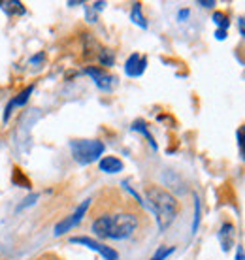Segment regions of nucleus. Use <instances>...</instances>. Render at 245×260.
<instances>
[{
    "label": "nucleus",
    "mask_w": 245,
    "mask_h": 260,
    "mask_svg": "<svg viewBox=\"0 0 245 260\" xmlns=\"http://www.w3.org/2000/svg\"><path fill=\"white\" fill-rule=\"evenodd\" d=\"M143 213L125 200L119 204H110L102 213H95L90 230L102 240H127L142 226Z\"/></svg>",
    "instance_id": "f257e3e1"
},
{
    "label": "nucleus",
    "mask_w": 245,
    "mask_h": 260,
    "mask_svg": "<svg viewBox=\"0 0 245 260\" xmlns=\"http://www.w3.org/2000/svg\"><path fill=\"white\" fill-rule=\"evenodd\" d=\"M145 198L149 202V208L153 209V213L157 217L159 230L164 232L179 213V202L170 190H166L161 185H147L145 187Z\"/></svg>",
    "instance_id": "f03ea898"
},
{
    "label": "nucleus",
    "mask_w": 245,
    "mask_h": 260,
    "mask_svg": "<svg viewBox=\"0 0 245 260\" xmlns=\"http://www.w3.org/2000/svg\"><path fill=\"white\" fill-rule=\"evenodd\" d=\"M70 149L76 162L90 164L102 156L106 145L100 140H72Z\"/></svg>",
    "instance_id": "7ed1b4c3"
},
{
    "label": "nucleus",
    "mask_w": 245,
    "mask_h": 260,
    "mask_svg": "<svg viewBox=\"0 0 245 260\" xmlns=\"http://www.w3.org/2000/svg\"><path fill=\"white\" fill-rule=\"evenodd\" d=\"M70 243H79V245H85L89 247L90 251H97L98 254H102L106 260H119V253H117L113 247H108L100 241L93 240V238H87V236H78V238H70Z\"/></svg>",
    "instance_id": "20e7f679"
},
{
    "label": "nucleus",
    "mask_w": 245,
    "mask_h": 260,
    "mask_svg": "<svg viewBox=\"0 0 245 260\" xmlns=\"http://www.w3.org/2000/svg\"><path fill=\"white\" fill-rule=\"evenodd\" d=\"M89 208H90V200H85L83 204H79L78 209H76V211H74L70 217L63 219V221H60L57 226H55V236H63V234H66V232H70L74 226H78L79 222H81V219L85 217V213H87V209H89Z\"/></svg>",
    "instance_id": "39448f33"
},
{
    "label": "nucleus",
    "mask_w": 245,
    "mask_h": 260,
    "mask_svg": "<svg viewBox=\"0 0 245 260\" xmlns=\"http://www.w3.org/2000/svg\"><path fill=\"white\" fill-rule=\"evenodd\" d=\"M85 74H87V76H90V78H93V81L97 83L98 89H102V91H111V89L115 87V83H117L115 76L108 74V72L104 70V68H100V66H89V68L85 70Z\"/></svg>",
    "instance_id": "423d86ee"
},
{
    "label": "nucleus",
    "mask_w": 245,
    "mask_h": 260,
    "mask_svg": "<svg viewBox=\"0 0 245 260\" xmlns=\"http://www.w3.org/2000/svg\"><path fill=\"white\" fill-rule=\"evenodd\" d=\"M145 68H147V57H143L140 53H132L125 62V74L129 78H140Z\"/></svg>",
    "instance_id": "0eeeda50"
},
{
    "label": "nucleus",
    "mask_w": 245,
    "mask_h": 260,
    "mask_svg": "<svg viewBox=\"0 0 245 260\" xmlns=\"http://www.w3.org/2000/svg\"><path fill=\"white\" fill-rule=\"evenodd\" d=\"M219 243H221V249L228 253L230 249L234 247V243H236V226H234L232 222H225L219 230Z\"/></svg>",
    "instance_id": "6e6552de"
},
{
    "label": "nucleus",
    "mask_w": 245,
    "mask_h": 260,
    "mask_svg": "<svg viewBox=\"0 0 245 260\" xmlns=\"http://www.w3.org/2000/svg\"><path fill=\"white\" fill-rule=\"evenodd\" d=\"M98 168L106 172V174H119L122 168H125V164L119 156H102L100 160H98Z\"/></svg>",
    "instance_id": "1a4fd4ad"
},
{
    "label": "nucleus",
    "mask_w": 245,
    "mask_h": 260,
    "mask_svg": "<svg viewBox=\"0 0 245 260\" xmlns=\"http://www.w3.org/2000/svg\"><path fill=\"white\" fill-rule=\"evenodd\" d=\"M33 91H34V85H28L25 91L19 92L17 96L13 98L12 102H10V104L6 106V110H4V121H8V117L12 115V110H13V108H21V106L26 104V100H28V96L33 94Z\"/></svg>",
    "instance_id": "9d476101"
},
{
    "label": "nucleus",
    "mask_w": 245,
    "mask_h": 260,
    "mask_svg": "<svg viewBox=\"0 0 245 260\" xmlns=\"http://www.w3.org/2000/svg\"><path fill=\"white\" fill-rule=\"evenodd\" d=\"M130 19H132V23H134V25L140 26V28H147V21H145V17H143L142 4H140V2H136L134 6H132V12H130Z\"/></svg>",
    "instance_id": "9b49d317"
},
{
    "label": "nucleus",
    "mask_w": 245,
    "mask_h": 260,
    "mask_svg": "<svg viewBox=\"0 0 245 260\" xmlns=\"http://www.w3.org/2000/svg\"><path fill=\"white\" fill-rule=\"evenodd\" d=\"M132 130H136V132H140V134H143V136H145V138L149 140V143H151V147H153V149H157L155 138L151 136V132L147 130V124L143 123V121H140V119H138V121H134V123H132Z\"/></svg>",
    "instance_id": "f8f14e48"
},
{
    "label": "nucleus",
    "mask_w": 245,
    "mask_h": 260,
    "mask_svg": "<svg viewBox=\"0 0 245 260\" xmlns=\"http://www.w3.org/2000/svg\"><path fill=\"white\" fill-rule=\"evenodd\" d=\"M98 60H100V64L102 66H113L115 64V53L111 51V49H100V53H98Z\"/></svg>",
    "instance_id": "ddd939ff"
},
{
    "label": "nucleus",
    "mask_w": 245,
    "mask_h": 260,
    "mask_svg": "<svg viewBox=\"0 0 245 260\" xmlns=\"http://www.w3.org/2000/svg\"><path fill=\"white\" fill-rule=\"evenodd\" d=\"M213 23L219 26V28H223V30H226V28L230 26V21H228V17H226V13H223V12L213 13Z\"/></svg>",
    "instance_id": "4468645a"
},
{
    "label": "nucleus",
    "mask_w": 245,
    "mask_h": 260,
    "mask_svg": "<svg viewBox=\"0 0 245 260\" xmlns=\"http://www.w3.org/2000/svg\"><path fill=\"white\" fill-rule=\"evenodd\" d=\"M200 226V198L194 194V221H193V234H196V230Z\"/></svg>",
    "instance_id": "2eb2a0df"
},
{
    "label": "nucleus",
    "mask_w": 245,
    "mask_h": 260,
    "mask_svg": "<svg viewBox=\"0 0 245 260\" xmlns=\"http://www.w3.org/2000/svg\"><path fill=\"white\" fill-rule=\"evenodd\" d=\"M0 6L6 10V13H23L25 12V8H23V4L21 2H17V0H13V2H2Z\"/></svg>",
    "instance_id": "dca6fc26"
},
{
    "label": "nucleus",
    "mask_w": 245,
    "mask_h": 260,
    "mask_svg": "<svg viewBox=\"0 0 245 260\" xmlns=\"http://www.w3.org/2000/svg\"><path fill=\"white\" fill-rule=\"evenodd\" d=\"M174 251H175V247H159V251L153 254V258L151 260H166Z\"/></svg>",
    "instance_id": "f3484780"
},
{
    "label": "nucleus",
    "mask_w": 245,
    "mask_h": 260,
    "mask_svg": "<svg viewBox=\"0 0 245 260\" xmlns=\"http://www.w3.org/2000/svg\"><path fill=\"white\" fill-rule=\"evenodd\" d=\"M238 145H239L241 155H243V158H245V124H241L238 128Z\"/></svg>",
    "instance_id": "a211bd4d"
},
{
    "label": "nucleus",
    "mask_w": 245,
    "mask_h": 260,
    "mask_svg": "<svg viewBox=\"0 0 245 260\" xmlns=\"http://www.w3.org/2000/svg\"><path fill=\"white\" fill-rule=\"evenodd\" d=\"M238 28H239V34L245 38V15H241L238 19Z\"/></svg>",
    "instance_id": "6ab92c4d"
},
{
    "label": "nucleus",
    "mask_w": 245,
    "mask_h": 260,
    "mask_svg": "<svg viewBox=\"0 0 245 260\" xmlns=\"http://www.w3.org/2000/svg\"><path fill=\"white\" fill-rule=\"evenodd\" d=\"M236 260H245V249H243V245H238V251H236Z\"/></svg>",
    "instance_id": "aec40b11"
},
{
    "label": "nucleus",
    "mask_w": 245,
    "mask_h": 260,
    "mask_svg": "<svg viewBox=\"0 0 245 260\" xmlns=\"http://www.w3.org/2000/svg\"><path fill=\"white\" fill-rule=\"evenodd\" d=\"M198 4H200L202 8H213L215 6V0H200Z\"/></svg>",
    "instance_id": "412c9836"
},
{
    "label": "nucleus",
    "mask_w": 245,
    "mask_h": 260,
    "mask_svg": "<svg viewBox=\"0 0 245 260\" xmlns=\"http://www.w3.org/2000/svg\"><path fill=\"white\" fill-rule=\"evenodd\" d=\"M215 38H217V40H226V30H223V28H217V30H215Z\"/></svg>",
    "instance_id": "4be33fe9"
},
{
    "label": "nucleus",
    "mask_w": 245,
    "mask_h": 260,
    "mask_svg": "<svg viewBox=\"0 0 245 260\" xmlns=\"http://www.w3.org/2000/svg\"><path fill=\"white\" fill-rule=\"evenodd\" d=\"M189 13H191V12H189L187 8H185V10H181V12L177 13V19H179V21H185L189 17Z\"/></svg>",
    "instance_id": "5701e85b"
},
{
    "label": "nucleus",
    "mask_w": 245,
    "mask_h": 260,
    "mask_svg": "<svg viewBox=\"0 0 245 260\" xmlns=\"http://www.w3.org/2000/svg\"><path fill=\"white\" fill-rule=\"evenodd\" d=\"M93 8H95L97 12H102L104 8H106V2H95V4H93Z\"/></svg>",
    "instance_id": "b1692460"
},
{
    "label": "nucleus",
    "mask_w": 245,
    "mask_h": 260,
    "mask_svg": "<svg viewBox=\"0 0 245 260\" xmlns=\"http://www.w3.org/2000/svg\"><path fill=\"white\" fill-rule=\"evenodd\" d=\"M68 6H83V2H81V0H76V2L70 0V2H68Z\"/></svg>",
    "instance_id": "393cba45"
}]
</instances>
